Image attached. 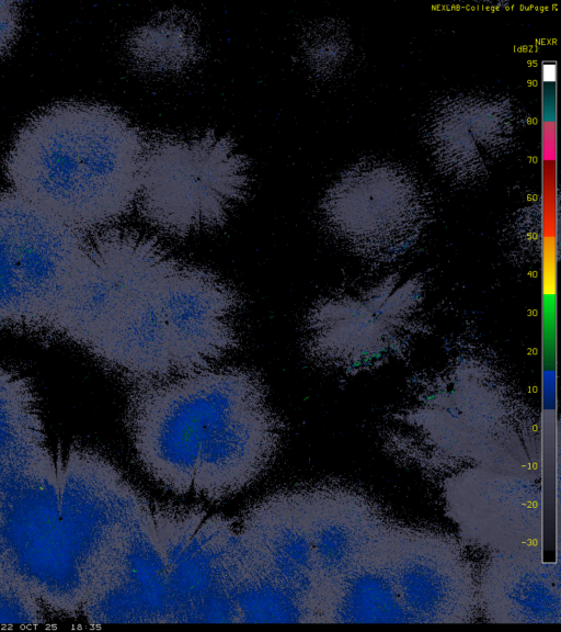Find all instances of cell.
<instances>
[{"label":"cell","mask_w":561,"mask_h":632,"mask_svg":"<svg viewBox=\"0 0 561 632\" xmlns=\"http://www.w3.org/2000/svg\"><path fill=\"white\" fill-rule=\"evenodd\" d=\"M161 300L176 374L213 366L238 348L239 295L214 272L174 258Z\"/></svg>","instance_id":"cell-9"},{"label":"cell","mask_w":561,"mask_h":632,"mask_svg":"<svg viewBox=\"0 0 561 632\" xmlns=\"http://www.w3.org/2000/svg\"><path fill=\"white\" fill-rule=\"evenodd\" d=\"M20 2L0 1V56L14 44L21 22Z\"/></svg>","instance_id":"cell-14"},{"label":"cell","mask_w":561,"mask_h":632,"mask_svg":"<svg viewBox=\"0 0 561 632\" xmlns=\"http://www.w3.org/2000/svg\"><path fill=\"white\" fill-rule=\"evenodd\" d=\"M103 274L90 295L77 343L135 385L175 375L161 300L172 260L153 238L106 229L93 238Z\"/></svg>","instance_id":"cell-4"},{"label":"cell","mask_w":561,"mask_h":632,"mask_svg":"<svg viewBox=\"0 0 561 632\" xmlns=\"http://www.w3.org/2000/svg\"><path fill=\"white\" fill-rule=\"evenodd\" d=\"M167 568L168 623H238L239 537L230 519L203 509H151Z\"/></svg>","instance_id":"cell-7"},{"label":"cell","mask_w":561,"mask_h":632,"mask_svg":"<svg viewBox=\"0 0 561 632\" xmlns=\"http://www.w3.org/2000/svg\"><path fill=\"white\" fill-rule=\"evenodd\" d=\"M129 49L145 68L173 71L191 64L198 46L195 29L187 19L167 16L139 29L129 41Z\"/></svg>","instance_id":"cell-12"},{"label":"cell","mask_w":561,"mask_h":632,"mask_svg":"<svg viewBox=\"0 0 561 632\" xmlns=\"http://www.w3.org/2000/svg\"><path fill=\"white\" fill-rule=\"evenodd\" d=\"M276 414L249 369L209 366L135 385L128 433L144 470L184 495L205 472L263 433Z\"/></svg>","instance_id":"cell-3"},{"label":"cell","mask_w":561,"mask_h":632,"mask_svg":"<svg viewBox=\"0 0 561 632\" xmlns=\"http://www.w3.org/2000/svg\"><path fill=\"white\" fill-rule=\"evenodd\" d=\"M89 249L82 232L0 191V328L53 330Z\"/></svg>","instance_id":"cell-6"},{"label":"cell","mask_w":561,"mask_h":632,"mask_svg":"<svg viewBox=\"0 0 561 632\" xmlns=\"http://www.w3.org/2000/svg\"><path fill=\"white\" fill-rule=\"evenodd\" d=\"M247 158L215 133L160 136L146 143L137 202L161 233L184 237L219 226L247 194Z\"/></svg>","instance_id":"cell-5"},{"label":"cell","mask_w":561,"mask_h":632,"mask_svg":"<svg viewBox=\"0 0 561 632\" xmlns=\"http://www.w3.org/2000/svg\"><path fill=\"white\" fill-rule=\"evenodd\" d=\"M46 443L33 387L13 370L0 366V465Z\"/></svg>","instance_id":"cell-11"},{"label":"cell","mask_w":561,"mask_h":632,"mask_svg":"<svg viewBox=\"0 0 561 632\" xmlns=\"http://www.w3.org/2000/svg\"><path fill=\"white\" fill-rule=\"evenodd\" d=\"M148 506L94 451H24L0 465V574L55 612H81L106 549Z\"/></svg>","instance_id":"cell-1"},{"label":"cell","mask_w":561,"mask_h":632,"mask_svg":"<svg viewBox=\"0 0 561 632\" xmlns=\"http://www.w3.org/2000/svg\"><path fill=\"white\" fill-rule=\"evenodd\" d=\"M42 622H44V612L41 602L0 574V624H39Z\"/></svg>","instance_id":"cell-13"},{"label":"cell","mask_w":561,"mask_h":632,"mask_svg":"<svg viewBox=\"0 0 561 632\" xmlns=\"http://www.w3.org/2000/svg\"><path fill=\"white\" fill-rule=\"evenodd\" d=\"M240 561L287 594L318 622L313 556L297 492L277 493L244 515L238 531Z\"/></svg>","instance_id":"cell-10"},{"label":"cell","mask_w":561,"mask_h":632,"mask_svg":"<svg viewBox=\"0 0 561 632\" xmlns=\"http://www.w3.org/2000/svg\"><path fill=\"white\" fill-rule=\"evenodd\" d=\"M81 612L91 624L168 623L167 568L150 507L126 523L106 549Z\"/></svg>","instance_id":"cell-8"},{"label":"cell","mask_w":561,"mask_h":632,"mask_svg":"<svg viewBox=\"0 0 561 632\" xmlns=\"http://www.w3.org/2000/svg\"><path fill=\"white\" fill-rule=\"evenodd\" d=\"M146 142L116 110L53 104L19 129L4 159L13 190L80 230L123 218L137 202Z\"/></svg>","instance_id":"cell-2"}]
</instances>
